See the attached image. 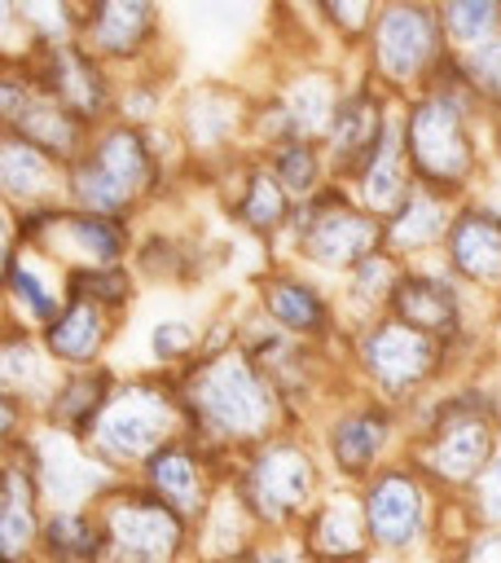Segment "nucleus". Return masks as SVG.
Returning a JSON list of instances; mask_svg holds the SVG:
<instances>
[{
	"label": "nucleus",
	"mask_w": 501,
	"mask_h": 563,
	"mask_svg": "<svg viewBox=\"0 0 501 563\" xmlns=\"http://www.w3.org/2000/svg\"><path fill=\"white\" fill-rule=\"evenodd\" d=\"M259 563H290V559H281V554H268V559H259Z\"/></svg>",
	"instance_id": "ea45409f"
},
{
	"label": "nucleus",
	"mask_w": 501,
	"mask_h": 563,
	"mask_svg": "<svg viewBox=\"0 0 501 563\" xmlns=\"http://www.w3.org/2000/svg\"><path fill=\"white\" fill-rule=\"evenodd\" d=\"M31 537V506H26V484L18 475H9V493H4V554L13 559Z\"/></svg>",
	"instance_id": "393cba45"
},
{
	"label": "nucleus",
	"mask_w": 501,
	"mask_h": 563,
	"mask_svg": "<svg viewBox=\"0 0 501 563\" xmlns=\"http://www.w3.org/2000/svg\"><path fill=\"white\" fill-rule=\"evenodd\" d=\"M453 260L470 277H497L501 273V224L492 216H466L453 233Z\"/></svg>",
	"instance_id": "9b49d317"
},
{
	"label": "nucleus",
	"mask_w": 501,
	"mask_h": 563,
	"mask_svg": "<svg viewBox=\"0 0 501 563\" xmlns=\"http://www.w3.org/2000/svg\"><path fill=\"white\" fill-rule=\"evenodd\" d=\"M4 185H9L13 194H35V189L48 185V163H44L31 145L9 141V145H4Z\"/></svg>",
	"instance_id": "412c9836"
},
{
	"label": "nucleus",
	"mask_w": 501,
	"mask_h": 563,
	"mask_svg": "<svg viewBox=\"0 0 501 563\" xmlns=\"http://www.w3.org/2000/svg\"><path fill=\"white\" fill-rule=\"evenodd\" d=\"M470 563H501V537H483L470 550Z\"/></svg>",
	"instance_id": "58836bf2"
},
{
	"label": "nucleus",
	"mask_w": 501,
	"mask_h": 563,
	"mask_svg": "<svg viewBox=\"0 0 501 563\" xmlns=\"http://www.w3.org/2000/svg\"><path fill=\"white\" fill-rule=\"evenodd\" d=\"M444 229V211L431 202V198H413L409 207H404V216L396 220V242L400 246H413V242H431L435 233Z\"/></svg>",
	"instance_id": "5701e85b"
},
{
	"label": "nucleus",
	"mask_w": 501,
	"mask_h": 563,
	"mask_svg": "<svg viewBox=\"0 0 501 563\" xmlns=\"http://www.w3.org/2000/svg\"><path fill=\"white\" fill-rule=\"evenodd\" d=\"M426 361H431V343L404 325H387L369 339V365L387 387H404L426 369Z\"/></svg>",
	"instance_id": "9d476101"
},
{
	"label": "nucleus",
	"mask_w": 501,
	"mask_h": 563,
	"mask_svg": "<svg viewBox=\"0 0 501 563\" xmlns=\"http://www.w3.org/2000/svg\"><path fill=\"white\" fill-rule=\"evenodd\" d=\"M316 545H321V550H330V554H352V550H356V519H352V510H347V506L325 510L321 532H316Z\"/></svg>",
	"instance_id": "cd10ccee"
},
{
	"label": "nucleus",
	"mask_w": 501,
	"mask_h": 563,
	"mask_svg": "<svg viewBox=\"0 0 501 563\" xmlns=\"http://www.w3.org/2000/svg\"><path fill=\"white\" fill-rule=\"evenodd\" d=\"M13 290L26 299V308H31V312H40V317L48 312V290L40 286V277H35V273H26V268H13Z\"/></svg>",
	"instance_id": "f704fd0d"
},
{
	"label": "nucleus",
	"mask_w": 501,
	"mask_h": 563,
	"mask_svg": "<svg viewBox=\"0 0 501 563\" xmlns=\"http://www.w3.org/2000/svg\"><path fill=\"white\" fill-rule=\"evenodd\" d=\"M483 453H488V431L479 418H461V422H448L444 427V440L435 449V466L448 475V479H470L479 466H483Z\"/></svg>",
	"instance_id": "f8f14e48"
},
{
	"label": "nucleus",
	"mask_w": 501,
	"mask_h": 563,
	"mask_svg": "<svg viewBox=\"0 0 501 563\" xmlns=\"http://www.w3.org/2000/svg\"><path fill=\"white\" fill-rule=\"evenodd\" d=\"M396 308L409 325H426V330L453 325V295L431 277H404L396 290Z\"/></svg>",
	"instance_id": "ddd939ff"
},
{
	"label": "nucleus",
	"mask_w": 501,
	"mask_h": 563,
	"mask_svg": "<svg viewBox=\"0 0 501 563\" xmlns=\"http://www.w3.org/2000/svg\"><path fill=\"white\" fill-rule=\"evenodd\" d=\"M470 70H475V79H479V84H488V88H497V92H501V40L483 44V48L475 53Z\"/></svg>",
	"instance_id": "473e14b6"
},
{
	"label": "nucleus",
	"mask_w": 501,
	"mask_h": 563,
	"mask_svg": "<svg viewBox=\"0 0 501 563\" xmlns=\"http://www.w3.org/2000/svg\"><path fill=\"white\" fill-rule=\"evenodd\" d=\"M374 132H378V114L369 101H347L338 106V119H334V150L343 158H352L356 150H369L374 145Z\"/></svg>",
	"instance_id": "a211bd4d"
},
{
	"label": "nucleus",
	"mask_w": 501,
	"mask_h": 563,
	"mask_svg": "<svg viewBox=\"0 0 501 563\" xmlns=\"http://www.w3.org/2000/svg\"><path fill=\"white\" fill-rule=\"evenodd\" d=\"M145 176V150L132 132H114L101 141L97 158L79 172V198L92 207V211H110L119 207Z\"/></svg>",
	"instance_id": "f03ea898"
},
{
	"label": "nucleus",
	"mask_w": 501,
	"mask_h": 563,
	"mask_svg": "<svg viewBox=\"0 0 501 563\" xmlns=\"http://www.w3.org/2000/svg\"><path fill=\"white\" fill-rule=\"evenodd\" d=\"M281 216V194H277V185H268V180H255L250 185V198H246V220L250 224H272Z\"/></svg>",
	"instance_id": "7c9ffc66"
},
{
	"label": "nucleus",
	"mask_w": 501,
	"mask_h": 563,
	"mask_svg": "<svg viewBox=\"0 0 501 563\" xmlns=\"http://www.w3.org/2000/svg\"><path fill=\"white\" fill-rule=\"evenodd\" d=\"M325 106H330V88H325L321 79H303V84L294 88V97H290V114H294V123H303V128H316V123L325 119Z\"/></svg>",
	"instance_id": "c756f323"
},
{
	"label": "nucleus",
	"mask_w": 501,
	"mask_h": 563,
	"mask_svg": "<svg viewBox=\"0 0 501 563\" xmlns=\"http://www.w3.org/2000/svg\"><path fill=\"white\" fill-rule=\"evenodd\" d=\"M382 435H387V422H382L378 413L347 418V422L334 427V457H338L343 466H360V462L374 457V449L382 444Z\"/></svg>",
	"instance_id": "2eb2a0df"
},
{
	"label": "nucleus",
	"mask_w": 501,
	"mask_h": 563,
	"mask_svg": "<svg viewBox=\"0 0 501 563\" xmlns=\"http://www.w3.org/2000/svg\"><path fill=\"white\" fill-rule=\"evenodd\" d=\"M44 471H48V488H53V497H57V501L79 497L88 484H97V479H101L88 462H79V457H75V453H66V449H48Z\"/></svg>",
	"instance_id": "6ab92c4d"
},
{
	"label": "nucleus",
	"mask_w": 501,
	"mask_h": 563,
	"mask_svg": "<svg viewBox=\"0 0 501 563\" xmlns=\"http://www.w3.org/2000/svg\"><path fill=\"white\" fill-rule=\"evenodd\" d=\"M202 413L224 431H255L268 418V391L242 361H220L198 383Z\"/></svg>",
	"instance_id": "f257e3e1"
},
{
	"label": "nucleus",
	"mask_w": 501,
	"mask_h": 563,
	"mask_svg": "<svg viewBox=\"0 0 501 563\" xmlns=\"http://www.w3.org/2000/svg\"><path fill=\"white\" fill-rule=\"evenodd\" d=\"M431 53V18L422 9H391L378 26V62L391 75H413Z\"/></svg>",
	"instance_id": "0eeeda50"
},
{
	"label": "nucleus",
	"mask_w": 501,
	"mask_h": 563,
	"mask_svg": "<svg viewBox=\"0 0 501 563\" xmlns=\"http://www.w3.org/2000/svg\"><path fill=\"white\" fill-rule=\"evenodd\" d=\"M369 246H374V220H365L347 207H321L316 224L308 229V251L325 264L360 260Z\"/></svg>",
	"instance_id": "423d86ee"
},
{
	"label": "nucleus",
	"mask_w": 501,
	"mask_h": 563,
	"mask_svg": "<svg viewBox=\"0 0 501 563\" xmlns=\"http://www.w3.org/2000/svg\"><path fill=\"white\" fill-rule=\"evenodd\" d=\"M70 229H75L79 242H84L88 251H97V255H114V251H119V233H114L105 220H75Z\"/></svg>",
	"instance_id": "2f4dec72"
},
{
	"label": "nucleus",
	"mask_w": 501,
	"mask_h": 563,
	"mask_svg": "<svg viewBox=\"0 0 501 563\" xmlns=\"http://www.w3.org/2000/svg\"><path fill=\"white\" fill-rule=\"evenodd\" d=\"M444 18H448V26H453L457 40H479V35L492 26L497 9H492L488 0H466V4H448Z\"/></svg>",
	"instance_id": "c85d7f7f"
},
{
	"label": "nucleus",
	"mask_w": 501,
	"mask_h": 563,
	"mask_svg": "<svg viewBox=\"0 0 501 563\" xmlns=\"http://www.w3.org/2000/svg\"><path fill=\"white\" fill-rule=\"evenodd\" d=\"M110 528H114V541L127 554L145 559V563H163L171 554V545H176V519L163 506H154V501H127V506H119L114 519H110Z\"/></svg>",
	"instance_id": "39448f33"
},
{
	"label": "nucleus",
	"mask_w": 501,
	"mask_h": 563,
	"mask_svg": "<svg viewBox=\"0 0 501 563\" xmlns=\"http://www.w3.org/2000/svg\"><path fill=\"white\" fill-rule=\"evenodd\" d=\"M48 545H53L57 554H66V559H88V554L97 550V537H92V528H88L84 519L57 515L53 528H48Z\"/></svg>",
	"instance_id": "bb28decb"
},
{
	"label": "nucleus",
	"mask_w": 501,
	"mask_h": 563,
	"mask_svg": "<svg viewBox=\"0 0 501 563\" xmlns=\"http://www.w3.org/2000/svg\"><path fill=\"white\" fill-rule=\"evenodd\" d=\"M417 510H422L417 488L409 479H400V475L378 479L374 493H369V528L387 545H404L417 532Z\"/></svg>",
	"instance_id": "1a4fd4ad"
},
{
	"label": "nucleus",
	"mask_w": 501,
	"mask_h": 563,
	"mask_svg": "<svg viewBox=\"0 0 501 563\" xmlns=\"http://www.w3.org/2000/svg\"><path fill=\"white\" fill-rule=\"evenodd\" d=\"M154 484L176 501V506H193V466L180 449H167L154 457Z\"/></svg>",
	"instance_id": "4be33fe9"
},
{
	"label": "nucleus",
	"mask_w": 501,
	"mask_h": 563,
	"mask_svg": "<svg viewBox=\"0 0 501 563\" xmlns=\"http://www.w3.org/2000/svg\"><path fill=\"white\" fill-rule=\"evenodd\" d=\"M281 176H286V185L290 189H308L312 185V154L308 150H286V158H281Z\"/></svg>",
	"instance_id": "72a5a7b5"
},
{
	"label": "nucleus",
	"mask_w": 501,
	"mask_h": 563,
	"mask_svg": "<svg viewBox=\"0 0 501 563\" xmlns=\"http://www.w3.org/2000/svg\"><path fill=\"white\" fill-rule=\"evenodd\" d=\"M382 277H387V264H382V260H365V268H360V290H365V295H378V290H382Z\"/></svg>",
	"instance_id": "4c0bfd02"
},
{
	"label": "nucleus",
	"mask_w": 501,
	"mask_h": 563,
	"mask_svg": "<svg viewBox=\"0 0 501 563\" xmlns=\"http://www.w3.org/2000/svg\"><path fill=\"white\" fill-rule=\"evenodd\" d=\"M189 343V330L185 325H158L154 330V347L158 352H176V347H185Z\"/></svg>",
	"instance_id": "e433bc0d"
},
{
	"label": "nucleus",
	"mask_w": 501,
	"mask_h": 563,
	"mask_svg": "<svg viewBox=\"0 0 501 563\" xmlns=\"http://www.w3.org/2000/svg\"><path fill=\"white\" fill-rule=\"evenodd\" d=\"M400 189H404V180H400V150H396V128H391V132H387V145L378 150V158H374V167H369L365 194H369L374 207L387 211V207L400 198Z\"/></svg>",
	"instance_id": "aec40b11"
},
{
	"label": "nucleus",
	"mask_w": 501,
	"mask_h": 563,
	"mask_svg": "<svg viewBox=\"0 0 501 563\" xmlns=\"http://www.w3.org/2000/svg\"><path fill=\"white\" fill-rule=\"evenodd\" d=\"M308 484H312V471L294 449L264 453L259 466H255V479H250V488H255V497L268 515H286L290 506H299Z\"/></svg>",
	"instance_id": "6e6552de"
},
{
	"label": "nucleus",
	"mask_w": 501,
	"mask_h": 563,
	"mask_svg": "<svg viewBox=\"0 0 501 563\" xmlns=\"http://www.w3.org/2000/svg\"><path fill=\"white\" fill-rule=\"evenodd\" d=\"M145 22H149V9L145 4H101L97 9V40L105 48L123 53V48H132L141 40Z\"/></svg>",
	"instance_id": "f3484780"
},
{
	"label": "nucleus",
	"mask_w": 501,
	"mask_h": 563,
	"mask_svg": "<svg viewBox=\"0 0 501 563\" xmlns=\"http://www.w3.org/2000/svg\"><path fill=\"white\" fill-rule=\"evenodd\" d=\"M48 88H53L62 101L79 106V110H97V97H101L92 70H88L75 53H57V57L48 62Z\"/></svg>",
	"instance_id": "dca6fc26"
},
{
	"label": "nucleus",
	"mask_w": 501,
	"mask_h": 563,
	"mask_svg": "<svg viewBox=\"0 0 501 563\" xmlns=\"http://www.w3.org/2000/svg\"><path fill=\"white\" fill-rule=\"evenodd\" d=\"M163 427H167V405L154 396V391H127L123 400H114L110 409H105V418H101V427H97V435H101V444L110 449V453H145V449H154V440L163 435Z\"/></svg>",
	"instance_id": "20e7f679"
},
{
	"label": "nucleus",
	"mask_w": 501,
	"mask_h": 563,
	"mask_svg": "<svg viewBox=\"0 0 501 563\" xmlns=\"http://www.w3.org/2000/svg\"><path fill=\"white\" fill-rule=\"evenodd\" d=\"M22 132H26V141H44V145L66 150L75 128H70V119L57 106H26L22 110Z\"/></svg>",
	"instance_id": "b1692460"
},
{
	"label": "nucleus",
	"mask_w": 501,
	"mask_h": 563,
	"mask_svg": "<svg viewBox=\"0 0 501 563\" xmlns=\"http://www.w3.org/2000/svg\"><path fill=\"white\" fill-rule=\"evenodd\" d=\"M272 312H277L286 325H303V330H312L316 317H321V303H316L312 290L281 282V286H272Z\"/></svg>",
	"instance_id": "a878e982"
},
{
	"label": "nucleus",
	"mask_w": 501,
	"mask_h": 563,
	"mask_svg": "<svg viewBox=\"0 0 501 563\" xmlns=\"http://www.w3.org/2000/svg\"><path fill=\"white\" fill-rule=\"evenodd\" d=\"M97 339H101V321H97V308L79 303V308H70V312H66V317L53 325V334H48V347H53L57 356H70V361H79V356H92Z\"/></svg>",
	"instance_id": "4468645a"
},
{
	"label": "nucleus",
	"mask_w": 501,
	"mask_h": 563,
	"mask_svg": "<svg viewBox=\"0 0 501 563\" xmlns=\"http://www.w3.org/2000/svg\"><path fill=\"white\" fill-rule=\"evenodd\" d=\"M409 136H413V154L417 163L431 172V176H448L457 180L470 163L466 154V136H461V119L448 101H426L413 110V123H409Z\"/></svg>",
	"instance_id": "7ed1b4c3"
},
{
	"label": "nucleus",
	"mask_w": 501,
	"mask_h": 563,
	"mask_svg": "<svg viewBox=\"0 0 501 563\" xmlns=\"http://www.w3.org/2000/svg\"><path fill=\"white\" fill-rule=\"evenodd\" d=\"M483 510L488 515H501V457L492 462V471L483 479Z\"/></svg>",
	"instance_id": "c9c22d12"
}]
</instances>
